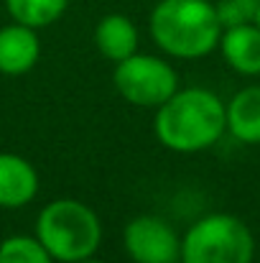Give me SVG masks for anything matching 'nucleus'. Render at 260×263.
<instances>
[{"label":"nucleus","instance_id":"obj_1","mask_svg":"<svg viewBox=\"0 0 260 263\" xmlns=\"http://www.w3.org/2000/svg\"><path fill=\"white\" fill-rule=\"evenodd\" d=\"M156 138L178 154H196L214 146L227 130V105L204 87L176 89L156 107Z\"/></svg>","mask_w":260,"mask_h":263},{"label":"nucleus","instance_id":"obj_2","mask_svg":"<svg viewBox=\"0 0 260 263\" xmlns=\"http://www.w3.org/2000/svg\"><path fill=\"white\" fill-rule=\"evenodd\" d=\"M156 46L176 59H202L219 46L222 23L209 0H158L151 10Z\"/></svg>","mask_w":260,"mask_h":263},{"label":"nucleus","instance_id":"obj_3","mask_svg":"<svg viewBox=\"0 0 260 263\" xmlns=\"http://www.w3.org/2000/svg\"><path fill=\"white\" fill-rule=\"evenodd\" d=\"M36 238L59 263L92 258L102 243V222L79 199H54L36 220Z\"/></svg>","mask_w":260,"mask_h":263},{"label":"nucleus","instance_id":"obj_4","mask_svg":"<svg viewBox=\"0 0 260 263\" xmlns=\"http://www.w3.org/2000/svg\"><path fill=\"white\" fill-rule=\"evenodd\" d=\"M255 238L250 228L230 212H212L196 220L181 238L184 263H253Z\"/></svg>","mask_w":260,"mask_h":263},{"label":"nucleus","instance_id":"obj_5","mask_svg":"<svg viewBox=\"0 0 260 263\" xmlns=\"http://www.w3.org/2000/svg\"><path fill=\"white\" fill-rule=\"evenodd\" d=\"M112 82L123 100L138 107H158L178 89L176 69L166 59L138 51L115 64Z\"/></svg>","mask_w":260,"mask_h":263},{"label":"nucleus","instance_id":"obj_6","mask_svg":"<svg viewBox=\"0 0 260 263\" xmlns=\"http://www.w3.org/2000/svg\"><path fill=\"white\" fill-rule=\"evenodd\" d=\"M123 243L133 263H171L181 258V238L156 215L133 217L125 225Z\"/></svg>","mask_w":260,"mask_h":263},{"label":"nucleus","instance_id":"obj_7","mask_svg":"<svg viewBox=\"0 0 260 263\" xmlns=\"http://www.w3.org/2000/svg\"><path fill=\"white\" fill-rule=\"evenodd\" d=\"M38 57H41V39L36 28L15 21L0 28V74L21 77L36 67Z\"/></svg>","mask_w":260,"mask_h":263},{"label":"nucleus","instance_id":"obj_8","mask_svg":"<svg viewBox=\"0 0 260 263\" xmlns=\"http://www.w3.org/2000/svg\"><path fill=\"white\" fill-rule=\"evenodd\" d=\"M38 194L36 169L18 154H0V207L15 210Z\"/></svg>","mask_w":260,"mask_h":263},{"label":"nucleus","instance_id":"obj_9","mask_svg":"<svg viewBox=\"0 0 260 263\" xmlns=\"http://www.w3.org/2000/svg\"><path fill=\"white\" fill-rule=\"evenodd\" d=\"M219 51L237 74H260V28L255 23L225 28L219 36Z\"/></svg>","mask_w":260,"mask_h":263},{"label":"nucleus","instance_id":"obj_10","mask_svg":"<svg viewBox=\"0 0 260 263\" xmlns=\"http://www.w3.org/2000/svg\"><path fill=\"white\" fill-rule=\"evenodd\" d=\"M94 44H97V49H99L102 57H107L110 62L117 64V62H123V59H128V57H133L138 51L141 39H138L135 23L128 15L110 13V15H105L97 23V28H94Z\"/></svg>","mask_w":260,"mask_h":263},{"label":"nucleus","instance_id":"obj_11","mask_svg":"<svg viewBox=\"0 0 260 263\" xmlns=\"http://www.w3.org/2000/svg\"><path fill=\"white\" fill-rule=\"evenodd\" d=\"M227 130L243 143H260V85L240 89L227 102Z\"/></svg>","mask_w":260,"mask_h":263},{"label":"nucleus","instance_id":"obj_12","mask_svg":"<svg viewBox=\"0 0 260 263\" xmlns=\"http://www.w3.org/2000/svg\"><path fill=\"white\" fill-rule=\"evenodd\" d=\"M67 5H69V0H5L10 18L15 23L31 26L36 31L56 23L64 15Z\"/></svg>","mask_w":260,"mask_h":263},{"label":"nucleus","instance_id":"obj_13","mask_svg":"<svg viewBox=\"0 0 260 263\" xmlns=\"http://www.w3.org/2000/svg\"><path fill=\"white\" fill-rule=\"evenodd\" d=\"M0 263H54L36 235H10L0 243Z\"/></svg>","mask_w":260,"mask_h":263},{"label":"nucleus","instance_id":"obj_14","mask_svg":"<svg viewBox=\"0 0 260 263\" xmlns=\"http://www.w3.org/2000/svg\"><path fill=\"white\" fill-rule=\"evenodd\" d=\"M217 18L225 28L232 26H243V23H255V10H258V0H219L217 5Z\"/></svg>","mask_w":260,"mask_h":263},{"label":"nucleus","instance_id":"obj_15","mask_svg":"<svg viewBox=\"0 0 260 263\" xmlns=\"http://www.w3.org/2000/svg\"><path fill=\"white\" fill-rule=\"evenodd\" d=\"M255 26L260 28V0H258V10H255Z\"/></svg>","mask_w":260,"mask_h":263},{"label":"nucleus","instance_id":"obj_16","mask_svg":"<svg viewBox=\"0 0 260 263\" xmlns=\"http://www.w3.org/2000/svg\"><path fill=\"white\" fill-rule=\"evenodd\" d=\"M79 263H102V261H94V258H85V261H79Z\"/></svg>","mask_w":260,"mask_h":263},{"label":"nucleus","instance_id":"obj_17","mask_svg":"<svg viewBox=\"0 0 260 263\" xmlns=\"http://www.w3.org/2000/svg\"><path fill=\"white\" fill-rule=\"evenodd\" d=\"M171 263H184V261H181V258H176V261H171Z\"/></svg>","mask_w":260,"mask_h":263}]
</instances>
